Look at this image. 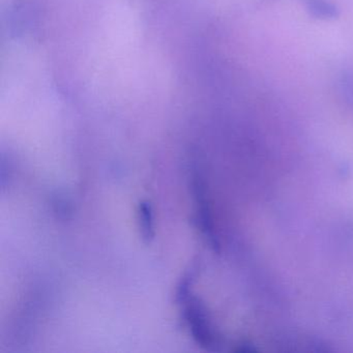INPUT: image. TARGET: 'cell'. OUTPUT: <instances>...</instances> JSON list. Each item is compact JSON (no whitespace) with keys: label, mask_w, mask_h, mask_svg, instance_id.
I'll return each mask as SVG.
<instances>
[{"label":"cell","mask_w":353,"mask_h":353,"mask_svg":"<svg viewBox=\"0 0 353 353\" xmlns=\"http://www.w3.org/2000/svg\"><path fill=\"white\" fill-rule=\"evenodd\" d=\"M179 299L181 303H183V316L196 341L202 346L208 347V348H212L216 347V345H219L218 338L210 327L205 313L198 301L191 297L190 293Z\"/></svg>","instance_id":"cell-1"},{"label":"cell","mask_w":353,"mask_h":353,"mask_svg":"<svg viewBox=\"0 0 353 353\" xmlns=\"http://www.w3.org/2000/svg\"><path fill=\"white\" fill-rule=\"evenodd\" d=\"M139 223L141 229V235L145 241H150L154 239V212L152 205L148 202H142L139 205Z\"/></svg>","instance_id":"cell-2"}]
</instances>
